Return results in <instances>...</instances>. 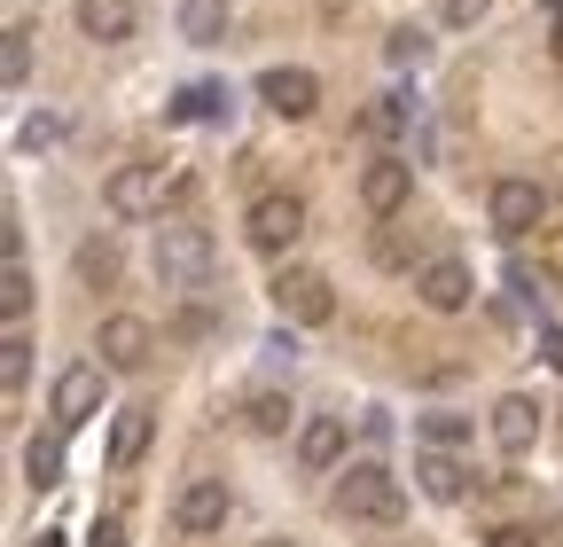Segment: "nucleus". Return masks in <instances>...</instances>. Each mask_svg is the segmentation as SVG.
I'll use <instances>...</instances> for the list:
<instances>
[{"instance_id": "1", "label": "nucleus", "mask_w": 563, "mask_h": 547, "mask_svg": "<svg viewBox=\"0 0 563 547\" xmlns=\"http://www.w3.org/2000/svg\"><path fill=\"white\" fill-rule=\"evenodd\" d=\"M329 509L352 516V524H399V516H407V485H399L384 461H352V469L336 477Z\"/></svg>"}, {"instance_id": "2", "label": "nucleus", "mask_w": 563, "mask_h": 547, "mask_svg": "<svg viewBox=\"0 0 563 547\" xmlns=\"http://www.w3.org/2000/svg\"><path fill=\"white\" fill-rule=\"evenodd\" d=\"M211 266H220V250H211L203 227H157V282L165 290H203L211 282Z\"/></svg>"}, {"instance_id": "3", "label": "nucleus", "mask_w": 563, "mask_h": 547, "mask_svg": "<svg viewBox=\"0 0 563 547\" xmlns=\"http://www.w3.org/2000/svg\"><path fill=\"white\" fill-rule=\"evenodd\" d=\"M188 180L180 172H165V165H118L110 172V188H102V203L118 220H157L165 212V196H180Z\"/></svg>"}, {"instance_id": "4", "label": "nucleus", "mask_w": 563, "mask_h": 547, "mask_svg": "<svg viewBox=\"0 0 563 547\" xmlns=\"http://www.w3.org/2000/svg\"><path fill=\"white\" fill-rule=\"evenodd\" d=\"M274 313L298 321V328H329V321H336L329 274H313V266H282V274H274Z\"/></svg>"}, {"instance_id": "5", "label": "nucleus", "mask_w": 563, "mask_h": 547, "mask_svg": "<svg viewBox=\"0 0 563 547\" xmlns=\"http://www.w3.org/2000/svg\"><path fill=\"white\" fill-rule=\"evenodd\" d=\"M243 235H251V250H290V243L306 235V203H298L290 188L258 196V203H251V220H243Z\"/></svg>"}, {"instance_id": "6", "label": "nucleus", "mask_w": 563, "mask_h": 547, "mask_svg": "<svg viewBox=\"0 0 563 547\" xmlns=\"http://www.w3.org/2000/svg\"><path fill=\"white\" fill-rule=\"evenodd\" d=\"M95 353H102V368L133 376V368H150V353H157V328L141 321V313H110V321H102V336H95Z\"/></svg>"}, {"instance_id": "7", "label": "nucleus", "mask_w": 563, "mask_h": 547, "mask_svg": "<svg viewBox=\"0 0 563 547\" xmlns=\"http://www.w3.org/2000/svg\"><path fill=\"white\" fill-rule=\"evenodd\" d=\"M102 415V368L95 360H70L63 376H55V431H79V423H95Z\"/></svg>"}, {"instance_id": "8", "label": "nucleus", "mask_w": 563, "mask_h": 547, "mask_svg": "<svg viewBox=\"0 0 563 547\" xmlns=\"http://www.w3.org/2000/svg\"><path fill=\"white\" fill-rule=\"evenodd\" d=\"M407 196H415V165H407V157H376V165L361 172V203H368L376 220H399Z\"/></svg>"}, {"instance_id": "9", "label": "nucleus", "mask_w": 563, "mask_h": 547, "mask_svg": "<svg viewBox=\"0 0 563 547\" xmlns=\"http://www.w3.org/2000/svg\"><path fill=\"white\" fill-rule=\"evenodd\" d=\"M173 524H180L188 539L220 532V524H228V485H220V477H188L180 501H173Z\"/></svg>"}, {"instance_id": "10", "label": "nucleus", "mask_w": 563, "mask_h": 547, "mask_svg": "<svg viewBox=\"0 0 563 547\" xmlns=\"http://www.w3.org/2000/svg\"><path fill=\"white\" fill-rule=\"evenodd\" d=\"M540 212H548L540 180H493V227H501L509 243H517V235H532V227H540Z\"/></svg>"}, {"instance_id": "11", "label": "nucleus", "mask_w": 563, "mask_h": 547, "mask_svg": "<svg viewBox=\"0 0 563 547\" xmlns=\"http://www.w3.org/2000/svg\"><path fill=\"white\" fill-rule=\"evenodd\" d=\"M470 290H477V282H470L462 258H422V274H415V298L431 305V313H462Z\"/></svg>"}, {"instance_id": "12", "label": "nucleus", "mask_w": 563, "mask_h": 547, "mask_svg": "<svg viewBox=\"0 0 563 547\" xmlns=\"http://www.w3.org/2000/svg\"><path fill=\"white\" fill-rule=\"evenodd\" d=\"M258 102H266L274 118H313L321 79H313V71H290V63H282V71H266V79H258Z\"/></svg>"}, {"instance_id": "13", "label": "nucleus", "mask_w": 563, "mask_h": 547, "mask_svg": "<svg viewBox=\"0 0 563 547\" xmlns=\"http://www.w3.org/2000/svg\"><path fill=\"white\" fill-rule=\"evenodd\" d=\"M133 24H141L133 0H79V32H87V40H102V47L133 40Z\"/></svg>"}, {"instance_id": "14", "label": "nucleus", "mask_w": 563, "mask_h": 547, "mask_svg": "<svg viewBox=\"0 0 563 547\" xmlns=\"http://www.w3.org/2000/svg\"><path fill=\"white\" fill-rule=\"evenodd\" d=\"M493 438H501V454H532V438H540V406L509 391L501 406H493Z\"/></svg>"}, {"instance_id": "15", "label": "nucleus", "mask_w": 563, "mask_h": 547, "mask_svg": "<svg viewBox=\"0 0 563 547\" xmlns=\"http://www.w3.org/2000/svg\"><path fill=\"white\" fill-rule=\"evenodd\" d=\"M298 461H306V469H336V461H344V423H336V415H313V423L298 431Z\"/></svg>"}, {"instance_id": "16", "label": "nucleus", "mask_w": 563, "mask_h": 547, "mask_svg": "<svg viewBox=\"0 0 563 547\" xmlns=\"http://www.w3.org/2000/svg\"><path fill=\"white\" fill-rule=\"evenodd\" d=\"M415 477H422V493H431V501H462V493H470V469H462L446 446H439V454H422Z\"/></svg>"}, {"instance_id": "17", "label": "nucleus", "mask_w": 563, "mask_h": 547, "mask_svg": "<svg viewBox=\"0 0 563 547\" xmlns=\"http://www.w3.org/2000/svg\"><path fill=\"white\" fill-rule=\"evenodd\" d=\"M150 431H157V423H150V406H125V415L110 423V461L133 469L141 454H150Z\"/></svg>"}, {"instance_id": "18", "label": "nucleus", "mask_w": 563, "mask_h": 547, "mask_svg": "<svg viewBox=\"0 0 563 547\" xmlns=\"http://www.w3.org/2000/svg\"><path fill=\"white\" fill-rule=\"evenodd\" d=\"M180 40L220 47L228 40V0H180Z\"/></svg>"}, {"instance_id": "19", "label": "nucleus", "mask_w": 563, "mask_h": 547, "mask_svg": "<svg viewBox=\"0 0 563 547\" xmlns=\"http://www.w3.org/2000/svg\"><path fill=\"white\" fill-rule=\"evenodd\" d=\"M24 485H32V493L63 485V438H32V446H24Z\"/></svg>"}, {"instance_id": "20", "label": "nucleus", "mask_w": 563, "mask_h": 547, "mask_svg": "<svg viewBox=\"0 0 563 547\" xmlns=\"http://www.w3.org/2000/svg\"><path fill=\"white\" fill-rule=\"evenodd\" d=\"M407 118H415V102H407V94H376V102L361 110V133H368V142H391Z\"/></svg>"}, {"instance_id": "21", "label": "nucleus", "mask_w": 563, "mask_h": 547, "mask_svg": "<svg viewBox=\"0 0 563 547\" xmlns=\"http://www.w3.org/2000/svg\"><path fill=\"white\" fill-rule=\"evenodd\" d=\"M243 423H251L258 438H282V431H290V399H282V391H258V399L243 406Z\"/></svg>"}, {"instance_id": "22", "label": "nucleus", "mask_w": 563, "mask_h": 547, "mask_svg": "<svg viewBox=\"0 0 563 547\" xmlns=\"http://www.w3.org/2000/svg\"><path fill=\"white\" fill-rule=\"evenodd\" d=\"M79 282H87V290H110V282H118V250H110L102 235L79 243Z\"/></svg>"}, {"instance_id": "23", "label": "nucleus", "mask_w": 563, "mask_h": 547, "mask_svg": "<svg viewBox=\"0 0 563 547\" xmlns=\"http://www.w3.org/2000/svg\"><path fill=\"white\" fill-rule=\"evenodd\" d=\"M0 79H9V87L32 79V32H24V24H9V47H0Z\"/></svg>"}, {"instance_id": "24", "label": "nucleus", "mask_w": 563, "mask_h": 547, "mask_svg": "<svg viewBox=\"0 0 563 547\" xmlns=\"http://www.w3.org/2000/svg\"><path fill=\"white\" fill-rule=\"evenodd\" d=\"M0 376H9V391H24V376H32V336L24 328H9V345H0Z\"/></svg>"}, {"instance_id": "25", "label": "nucleus", "mask_w": 563, "mask_h": 547, "mask_svg": "<svg viewBox=\"0 0 563 547\" xmlns=\"http://www.w3.org/2000/svg\"><path fill=\"white\" fill-rule=\"evenodd\" d=\"M220 102H228V94H220V87H188V94H180V102H173V118H180V125H188V118H211V110H220Z\"/></svg>"}, {"instance_id": "26", "label": "nucleus", "mask_w": 563, "mask_h": 547, "mask_svg": "<svg viewBox=\"0 0 563 547\" xmlns=\"http://www.w3.org/2000/svg\"><path fill=\"white\" fill-rule=\"evenodd\" d=\"M422 438H431V446H462L470 423H462V415H422Z\"/></svg>"}, {"instance_id": "27", "label": "nucleus", "mask_w": 563, "mask_h": 547, "mask_svg": "<svg viewBox=\"0 0 563 547\" xmlns=\"http://www.w3.org/2000/svg\"><path fill=\"white\" fill-rule=\"evenodd\" d=\"M422 47H431V40H422L415 24H399V32L384 40V55H391V63H422Z\"/></svg>"}, {"instance_id": "28", "label": "nucleus", "mask_w": 563, "mask_h": 547, "mask_svg": "<svg viewBox=\"0 0 563 547\" xmlns=\"http://www.w3.org/2000/svg\"><path fill=\"white\" fill-rule=\"evenodd\" d=\"M87 547H125V524H118V516H95V524H87Z\"/></svg>"}, {"instance_id": "29", "label": "nucleus", "mask_w": 563, "mask_h": 547, "mask_svg": "<svg viewBox=\"0 0 563 547\" xmlns=\"http://www.w3.org/2000/svg\"><path fill=\"white\" fill-rule=\"evenodd\" d=\"M485 9H493V0H446V24H462V32H470Z\"/></svg>"}, {"instance_id": "30", "label": "nucleus", "mask_w": 563, "mask_h": 547, "mask_svg": "<svg viewBox=\"0 0 563 547\" xmlns=\"http://www.w3.org/2000/svg\"><path fill=\"white\" fill-rule=\"evenodd\" d=\"M540 360H548V368H563V328H540Z\"/></svg>"}, {"instance_id": "31", "label": "nucleus", "mask_w": 563, "mask_h": 547, "mask_svg": "<svg viewBox=\"0 0 563 547\" xmlns=\"http://www.w3.org/2000/svg\"><path fill=\"white\" fill-rule=\"evenodd\" d=\"M493 547H540V539H532L525 524H501V532H493Z\"/></svg>"}, {"instance_id": "32", "label": "nucleus", "mask_w": 563, "mask_h": 547, "mask_svg": "<svg viewBox=\"0 0 563 547\" xmlns=\"http://www.w3.org/2000/svg\"><path fill=\"white\" fill-rule=\"evenodd\" d=\"M40 547H63V539H55V532H47V539H40Z\"/></svg>"}]
</instances>
